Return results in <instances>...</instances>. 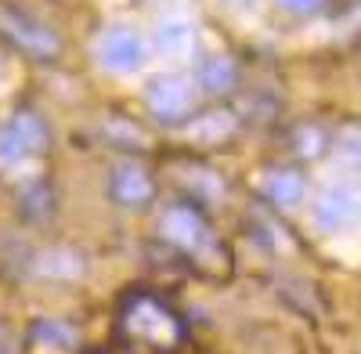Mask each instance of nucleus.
Wrapping results in <instances>:
<instances>
[{"mask_svg": "<svg viewBox=\"0 0 361 354\" xmlns=\"http://www.w3.org/2000/svg\"><path fill=\"white\" fill-rule=\"evenodd\" d=\"M123 329L156 347V350H173L180 343V322L170 307H163L156 297H134L127 307H123Z\"/></svg>", "mask_w": 361, "mask_h": 354, "instance_id": "obj_1", "label": "nucleus"}, {"mask_svg": "<svg viewBox=\"0 0 361 354\" xmlns=\"http://www.w3.org/2000/svg\"><path fill=\"white\" fill-rule=\"evenodd\" d=\"M159 228H163V239L173 243L177 250H185V253H192L199 260H206V257L221 260V246L214 239V231H209L202 214H195L192 206H173V210H166Z\"/></svg>", "mask_w": 361, "mask_h": 354, "instance_id": "obj_2", "label": "nucleus"}, {"mask_svg": "<svg viewBox=\"0 0 361 354\" xmlns=\"http://www.w3.org/2000/svg\"><path fill=\"white\" fill-rule=\"evenodd\" d=\"M0 25H4V33L22 47L29 51L33 58H54L58 51H62V44H58V33L51 25H44L40 18L33 15H25L18 8H4L0 11Z\"/></svg>", "mask_w": 361, "mask_h": 354, "instance_id": "obj_3", "label": "nucleus"}, {"mask_svg": "<svg viewBox=\"0 0 361 354\" xmlns=\"http://www.w3.org/2000/svg\"><path fill=\"white\" fill-rule=\"evenodd\" d=\"M109 195L119 206H127V210H137V206L156 199V177L148 173L141 163L123 159V163H116L109 170Z\"/></svg>", "mask_w": 361, "mask_h": 354, "instance_id": "obj_4", "label": "nucleus"}, {"mask_svg": "<svg viewBox=\"0 0 361 354\" xmlns=\"http://www.w3.org/2000/svg\"><path fill=\"white\" fill-rule=\"evenodd\" d=\"M141 58H145V47L137 40V33H130V29L123 25H112L102 33L98 40V62L116 73V76H130L141 69Z\"/></svg>", "mask_w": 361, "mask_h": 354, "instance_id": "obj_5", "label": "nucleus"}, {"mask_svg": "<svg viewBox=\"0 0 361 354\" xmlns=\"http://www.w3.org/2000/svg\"><path fill=\"white\" fill-rule=\"evenodd\" d=\"M145 102L163 120H180L192 109V87L180 76H152L145 83Z\"/></svg>", "mask_w": 361, "mask_h": 354, "instance_id": "obj_6", "label": "nucleus"}, {"mask_svg": "<svg viewBox=\"0 0 361 354\" xmlns=\"http://www.w3.org/2000/svg\"><path fill=\"white\" fill-rule=\"evenodd\" d=\"M357 214V199L347 188H325L314 202V224L325 231H343Z\"/></svg>", "mask_w": 361, "mask_h": 354, "instance_id": "obj_7", "label": "nucleus"}, {"mask_svg": "<svg viewBox=\"0 0 361 354\" xmlns=\"http://www.w3.org/2000/svg\"><path fill=\"white\" fill-rule=\"evenodd\" d=\"M192 44H195V33H192V25L180 22V18H170V22H163L156 29V47L166 58H188Z\"/></svg>", "mask_w": 361, "mask_h": 354, "instance_id": "obj_8", "label": "nucleus"}, {"mask_svg": "<svg viewBox=\"0 0 361 354\" xmlns=\"http://www.w3.org/2000/svg\"><path fill=\"white\" fill-rule=\"evenodd\" d=\"M8 127L15 130V138L22 141V149H25L29 156L44 152V145H47V127H44V120H40L37 112H18Z\"/></svg>", "mask_w": 361, "mask_h": 354, "instance_id": "obj_9", "label": "nucleus"}, {"mask_svg": "<svg viewBox=\"0 0 361 354\" xmlns=\"http://www.w3.org/2000/svg\"><path fill=\"white\" fill-rule=\"evenodd\" d=\"M199 83H202V91H209V94L231 91L235 62H231V58H206V62L199 66Z\"/></svg>", "mask_w": 361, "mask_h": 354, "instance_id": "obj_10", "label": "nucleus"}, {"mask_svg": "<svg viewBox=\"0 0 361 354\" xmlns=\"http://www.w3.org/2000/svg\"><path fill=\"white\" fill-rule=\"evenodd\" d=\"M33 347H40L37 354H69L73 347V333L58 322H40L33 329Z\"/></svg>", "mask_w": 361, "mask_h": 354, "instance_id": "obj_11", "label": "nucleus"}, {"mask_svg": "<svg viewBox=\"0 0 361 354\" xmlns=\"http://www.w3.org/2000/svg\"><path fill=\"white\" fill-rule=\"evenodd\" d=\"M267 192L279 206H296L300 199H304V177H300L296 170H279L267 181Z\"/></svg>", "mask_w": 361, "mask_h": 354, "instance_id": "obj_12", "label": "nucleus"}, {"mask_svg": "<svg viewBox=\"0 0 361 354\" xmlns=\"http://www.w3.org/2000/svg\"><path fill=\"white\" fill-rule=\"evenodd\" d=\"M25 159H29V152L22 149V141L15 138L11 127H4V130H0V166H18Z\"/></svg>", "mask_w": 361, "mask_h": 354, "instance_id": "obj_13", "label": "nucleus"}, {"mask_svg": "<svg viewBox=\"0 0 361 354\" xmlns=\"http://www.w3.org/2000/svg\"><path fill=\"white\" fill-rule=\"evenodd\" d=\"M282 8H289V11H314L318 0H282Z\"/></svg>", "mask_w": 361, "mask_h": 354, "instance_id": "obj_14", "label": "nucleus"}]
</instances>
